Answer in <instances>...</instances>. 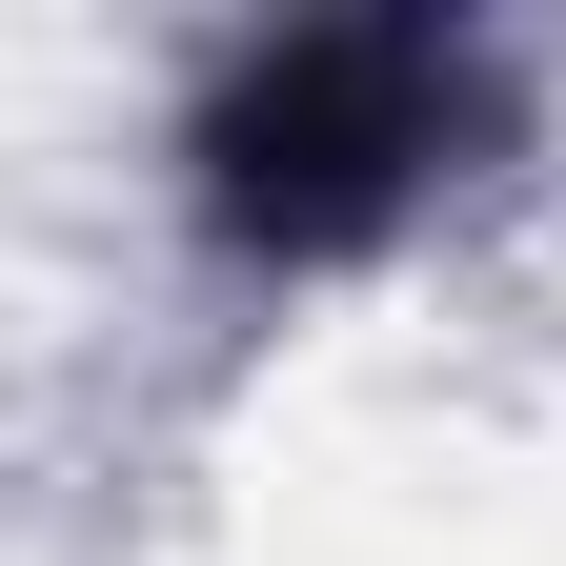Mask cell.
Returning a JSON list of instances; mask_svg holds the SVG:
<instances>
[{"instance_id":"obj_1","label":"cell","mask_w":566,"mask_h":566,"mask_svg":"<svg viewBox=\"0 0 566 566\" xmlns=\"http://www.w3.org/2000/svg\"><path fill=\"white\" fill-rule=\"evenodd\" d=\"M446 142H465V61H446V41H405V21H344V41L243 61V102L202 122V202H223L243 243L324 263V243L405 223Z\"/></svg>"}]
</instances>
